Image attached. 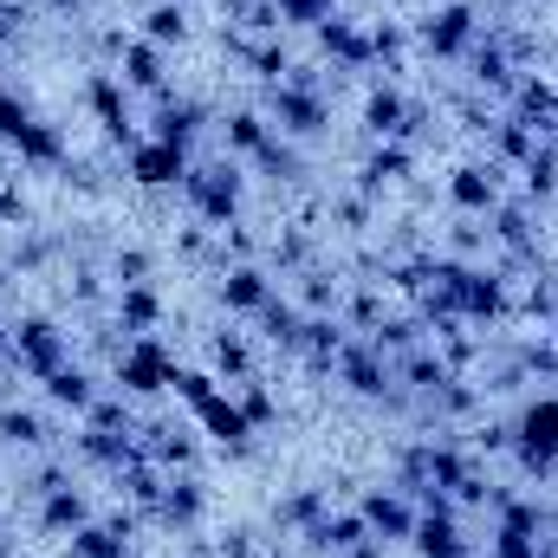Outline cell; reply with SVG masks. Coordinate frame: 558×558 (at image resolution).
Here are the masks:
<instances>
[{"label":"cell","instance_id":"1","mask_svg":"<svg viewBox=\"0 0 558 558\" xmlns=\"http://www.w3.org/2000/svg\"><path fill=\"white\" fill-rule=\"evenodd\" d=\"M267 124L292 143H312V137L331 131V98H325L318 72L299 65V72H286L279 85H267Z\"/></svg>","mask_w":558,"mask_h":558},{"label":"cell","instance_id":"57","mask_svg":"<svg viewBox=\"0 0 558 558\" xmlns=\"http://www.w3.org/2000/svg\"><path fill=\"white\" fill-rule=\"evenodd\" d=\"M7 357H13V325L0 318V364H7Z\"/></svg>","mask_w":558,"mask_h":558},{"label":"cell","instance_id":"3","mask_svg":"<svg viewBox=\"0 0 558 558\" xmlns=\"http://www.w3.org/2000/svg\"><path fill=\"white\" fill-rule=\"evenodd\" d=\"M338 384L351 390V397H364V403H410V390L397 384V357L390 351H377L371 338H344V351H338Z\"/></svg>","mask_w":558,"mask_h":558},{"label":"cell","instance_id":"13","mask_svg":"<svg viewBox=\"0 0 558 558\" xmlns=\"http://www.w3.org/2000/svg\"><path fill=\"white\" fill-rule=\"evenodd\" d=\"M448 202L461 208V215H474V221H487L507 195H500V169L494 162H454L448 169Z\"/></svg>","mask_w":558,"mask_h":558},{"label":"cell","instance_id":"58","mask_svg":"<svg viewBox=\"0 0 558 558\" xmlns=\"http://www.w3.org/2000/svg\"><path fill=\"white\" fill-rule=\"evenodd\" d=\"M546 325H553V331H546V338H553V344H558V312H553V318H546Z\"/></svg>","mask_w":558,"mask_h":558},{"label":"cell","instance_id":"8","mask_svg":"<svg viewBox=\"0 0 558 558\" xmlns=\"http://www.w3.org/2000/svg\"><path fill=\"white\" fill-rule=\"evenodd\" d=\"M410 546H416V558H474V539H468V526H461V513H454L448 494L416 500V533H410Z\"/></svg>","mask_w":558,"mask_h":558},{"label":"cell","instance_id":"36","mask_svg":"<svg viewBox=\"0 0 558 558\" xmlns=\"http://www.w3.org/2000/svg\"><path fill=\"white\" fill-rule=\"evenodd\" d=\"M338 318H344V331H351V338H371V331L390 318V305H384V286H357V292L338 305Z\"/></svg>","mask_w":558,"mask_h":558},{"label":"cell","instance_id":"48","mask_svg":"<svg viewBox=\"0 0 558 558\" xmlns=\"http://www.w3.org/2000/svg\"><path fill=\"white\" fill-rule=\"evenodd\" d=\"M513 364H520L526 377H558V344H553V338H533V344H520V351H513Z\"/></svg>","mask_w":558,"mask_h":558},{"label":"cell","instance_id":"53","mask_svg":"<svg viewBox=\"0 0 558 558\" xmlns=\"http://www.w3.org/2000/svg\"><path fill=\"white\" fill-rule=\"evenodd\" d=\"M149 267H156V260H149L143 247H124V254L111 260V274H118V286H137V279H149Z\"/></svg>","mask_w":558,"mask_h":558},{"label":"cell","instance_id":"49","mask_svg":"<svg viewBox=\"0 0 558 558\" xmlns=\"http://www.w3.org/2000/svg\"><path fill=\"white\" fill-rule=\"evenodd\" d=\"M26 124H33V111H26V98H13V92H0V143L13 149V143L26 137Z\"/></svg>","mask_w":558,"mask_h":558},{"label":"cell","instance_id":"32","mask_svg":"<svg viewBox=\"0 0 558 558\" xmlns=\"http://www.w3.org/2000/svg\"><path fill=\"white\" fill-rule=\"evenodd\" d=\"M46 403H59L65 416H85V410L98 403V377H92L85 364H65V371L46 377Z\"/></svg>","mask_w":558,"mask_h":558},{"label":"cell","instance_id":"23","mask_svg":"<svg viewBox=\"0 0 558 558\" xmlns=\"http://www.w3.org/2000/svg\"><path fill=\"white\" fill-rule=\"evenodd\" d=\"M85 520H92V494H85V487H78L72 474H65V481H59L52 494H39V526H46L52 539H72V533H78Z\"/></svg>","mask_w":558,"mask_h":558},{"label":"cell","instance_id":"60","mask_svg":"<svg viewBox=\"0 0 558 558\" xmlns=\"http://www.w3.org/2000/svg\"><path fill=\"white\" fill-rule=\"evenodd\" d=\"M260 558H279V553H260Z\"/></svg>","mask_w":558,"mask_h":558},{"label":"cell","instance_id":"12","mask_svg":"<svg viewBox=\"0 0 558 558\" xmlns=\"http://www.w3.org/2000/svg\"><path fill=\"white\" fill-rule=\"evenodd\" d=\"M111 52H118V78H124V92H149V98L169 92V52H162V46L111 33Z\"/></svg>","mask_w":558,"mask_h":558},{"label":"cell","instance_id":"37","mask_svg":"<svg viewBox=\"0 0 558 558\" xmlns=\"http://www.w3.org/2000/svg\"><path fill=\"white\" fill-rule=\"evenodd\" d=\"M143 39L162 46V52L182 46V39H189V7H182V0H156V7L143 13Z\"/></svg>","mask_w":558,"mask_h":558},{"label":"cell","instance_id":"54","mask_svg":"<svg viewBox=\"0 0 558 558\" xmlns=\"http://www.w3.org/2000/svg\"><path fill=\"white\" fill-rule=\"evenodd\" d=\"M26 33V7H0V46H13Z\"/></svg>","mask_w":558,"mask_h":558},{"label":"cell","instance_id":"2","mask_svg":"<svg viewBox=\"0 0 558 558\" xmlns=\"http://www.w3.org/2000/svg\"><path fill=\"white\" fill-rule=\"evenodd\" d=\"M241 195H247V175H241V162H234V156L189 162V175H182V202H189V208H195V221H208V228H234Z\"/></svg>","mask_w":558,"mask_h":558},{"label":"cell","instance_id":"20","mask_svg":"<svg viewBox=\"0 0 558 558\" xmlns=\"http://www.w3.org/2000/svg\"><path fill=\"white\" fill-rule=\"evenodd\" d=\"M131 539H137V520L131 513H111V520H85L65 546H72V558H131Z\"/></svg>","mask_w":558,"mask_h":558},{"label":"cell","instance_id":"25","mask_svg":"<svg viewBox=\"0 0 558 558\" xmlns=\"http://www.w3.org/2000/svg\"><path fill=\"white\" fill-rule=\"evenodd\" d=\"M448 377H454V364H448L435 344H416V351H403V357H397V384H403L410 397H422V403H428Z\"/></svg>","mask_w":558,"mask_h":558},{"label":"cell","instance_id":"41","mask_svg":"<svg viewBox=\"0 0 558 558\" xmlns=\"http://www.w3.org/2000/svg\"><path fill=\"white\" fill-rule=\"evenodd\" d=\"M72 441H78V454H85V461H98V468H124V461L137 454V441H131V435H105V428H78Z\"/></svg>","mask_w":558,"mask_h":558},{"label":"cell","instance_id":"44","mask_svg":"<svg viewBox=\"0 0 558 558\" xmlns=\"http://www.w3.org/2000/svg\"><path fill=\"white\" fill-rule=\"evenodd\" d=\"M228 397L241 403V416L254 422V428H274V422H279V397L267 390V384H260V377H247V384H234Z\"/></svg>","mask_w":558,"mask_h":558},{"label":"cell","instance_id":"40","mask_svg":"<svg viewBox=\"0 0 558 558\" xmlns=\"http://www.w3.org/2000/svg\"><path fill=\"white\" fill-rule=\"evenodd\" d=\"M371 344H377V351H390V357H403V351L428 344V325H422V318H410V312H390V318L371 331Z\"/></svg>","mask_w":558,"mask_h":558},{"label":"cell","instance_id":"21","mask_svg":"<svg viewBox=\"0 0 558 558\" xmlns=\"http://www.w3.org/2000/svg\"><path fill=\"white\" fill-rule=\"evenodd\" d=\"M410 111H416V98L410 92H397V85H377L371 98H364V131L377 143H410ZM416 149V143H410Z\"/></svg>","mask_w":558,"mask_h":558},{"label":"cell","instance_id":"19","mask_svg":"<svg viewBox=\"0 0 558 558\" xmlns=\"http://www.w3.org/2000/svg\"><path fill=\"white\" fill-rule=\"evenodd\" d=\"M195 422H202V435H208L215 448H228V454H247V448H254V435H260L254 422L241 416V403H234L228 390H221V397H208V403L195 410Z\"/></svg>","mask_w":558,"mask_h":558},{"label":"cell","instance_id":"39","mask_svg":"<svg viewBox=\"0 0 558 558\" xmlns=\"http://www.w3.org/2000/svg\"><path fill=\"white\" fill-rule=\"evenodd\" d=\"M0 441H7V448H46V441H52V428H46L39 410L7 403V410H0Z\"/></svg>","mask_w":558,"mask_h":558},{"label":"cell","instance_id":"27","mask_svg":"<svg viewBox=\"0 0 558 558\" xmlns=\"http://www.w3.org/2000/svg\"><path fill=\"white\" fill-rule=\"evenodd\" d=\"M364 539H371V526H364V513H357V507H351V513H325V520L305 533V546H312V553H325V558L357 553Z\"/></svg>","mask_w":558,"mask_h":558},{"label":"cell","instance_id":"17","mask_svg":"<svg viewBox=\"0 0 558 558\" xmlns=\"http://www.w3.org/2000/svg\"><path fill=\"white\" fill-rule=\"evenodd\" d=\"M468 78H474V92H487V98H513L520 65H513V52H507V39H500V33L474 39V52H468Z\"/></svg>","mask_w":558,"mask_h":558},{"label":"cell","instance_id":"4","mask_svg":"<svg viewBox=\"0 0 558 558\" xmlns=\"http://www.w3.org/2000/svg\"><path fill=\"white\" fill-rule=\"evenodd\" d=\"M513 468L526 481H553L558 474V397H533L513 416Z\"/></svg>","mask_w":558,"mask_h":558},{"label":"cell","instance_id":"50","mask_svg":"<svg viewBox=\"0 0 558 558\" xmlns=\"http://www.w3.org/2000/svg\"><path fill=\"white\" fill-rule=\"evenodd\" d=\"M274 260H279V267H292V274H299V267L312 260V234H305V228H286V234L274 241Z\"/></svg>","mask_w":558,"mask_h":558},{"label":"cell","instance_id":"33","mask_svg":"<svg viewBox=\"0 0 558 558\" xmlns=\"http://www.w3.org/2000/svg\"><path fill=\"white\" fill-rule=\"evenodd\" d=\"M208 357H215V377H221L228 390L254 377V344H247L241 331H215V344H208Z\"/></svg>","mask_w":558,"mask_h":558},{"label":"cell","instance_id":"59","mask_svg":"<svg viewBox=\"0 0 558 558\" xmlns=\"http://www.w3.org/2000/svg\"><path fill=\"white\" fill-rule=\"evenodd\" d=\"M0 558H7V526H0Z\"/></svg>","mask_w":558,"mask_h":558},{"label":"cell","instance_id":"55","mask_svg":"<svg viewBox=\"0 0 558 558\" xmlns=\"http://www.w3.org/2000/svg\"><path fill=\"white\" fill-rule=\"evenodd\" d=\"M221 558H254V533H247V526H234V533L221 539Z\"/></svg>","mask_w":558,"mask_h":558},{"label":"cell","instance_id":"9","mask_svg":"<svg viewBox=\"0 0 558 558\" xmlns=\"http://www.w3.org/2000/svg\"><path fill=\"white\" fill-rule=\"evenodd\" d=\"M454 312L468 318V325H500L507 312H513V286L500 267H468L461 274V292H454Z\"/></svg>","mask_w":558,"mask_h":558},{"label":"cell","instance_id":"51","mask_svg":"<svg viewBox=\"0 0 558 558\" xmlns=\"http://www.w3.org/2000/svg\"><path fill=\"white\" fill-rule=\"evenodd\" d=\"M481 247H487V228H481L474 215H468L461 228H448V254H454V260H474Z\"/></svg>","mask_w":558,"mask_h":558},{"label":"cell","instance_id":"6","mask_svg":"<svg viewBox=\"0 0 558 558\" xmlns=\"http://www.w3.org/2000/svg\"><path fill=\"white\" fill-rule=\"evenodd\" d=\"M13 364H20L33 384H46L52 371H65V364H72V331H65L59 318H46V312L13 318Z\"/></svg>","mask_w":558,"mask_h":558},{"label":"cell","instance_id":"52","mask_svg":"<svg viewBox=\"0 0 558 558\" xmlns=\"http://www.w3.org/2000/svg\"><path fill=\"white\" fill-rule=\"evenodd\" d=\"M494 558H539V539L520 526H494Z\"/></svg>","mask_w":558,"mask_h":558},{"label":"cell","instance_id":"28","mask_svg":"<svg viewBox=\"0 0 558 558\" xmlns=\"http://www.w3.org/2000/svg\"><path fill=\"white\" fill-rule=\"evenodd\" d=\"M539 143L546 137H539L533 124H520V118H494V124H487V162H494V169H520Z\"/></svg>","mask_w":558,"mask_h":558},{"label":"cell","instance_id":"7","mask_svg":"<svg viewBox=\"0 0 558 558\" xmlns=\"http://www.w3.org/2000/svg\"><path fill=\"white\" fill-rule=\"evenodd\" d=\"M175 357H169V344L156 338V331H143V338H131L124 351H118V390L124 397H162L169 384H175Z\"/></svg>","mask_w":558,"mask_h":558},{"label":"cell","instance_id":"47","mask_svg":"<svg viewBox=\"0 0 558 558\" xmlns=\"http://www.w3.org/2000/svg\"><path fill=\"white\" fill-rule=\"evenodd\" d=\"M169 390H175L189 410H202V403H208V397H221L228 384H221V377H208V371H175V384H169Z\"/></svg>","mask_w":558,"mask_h":558},{"label":"cell","instance_id":"42","mask_svg":"<svg viewBox=\"0 0 558 558\" xmlns=\"http://www.w3.org/2000/svg\"><path fill=\"white\" fill-rule=\"evenodd\" d=\"M344 305V286L325 274V267H299V312H338Z\"/></svg>","mask_w":558,"mask_h":558},{"label":"cell","instance_id":"10","mask_svg":"<svg viewBox=\"0 0 558 558\" xmlns=\"http://www.w3.org/2000/svg\"><path fill=\"white\" fill-rule=\"evenodd\" d=\"M357 513H364L371 539H384V546H410V533H416V500L403 487H364Z\"/></svg>","mask_w":558,"mask_h":558},{"label":"cell","instance_id":"31","mask_svg":"<svg viewBox=\"0 0 558 558\" xmlns=\"http://www.w3.org/2000/svg\"><path fill=\"white\" fill-rule=\"evenodd\" d=\"M254 318H260V331H267V344H274V351H286V357H299V351H305V312H299L292 299H279V292H274Z\"/></svg>","mask_w":558,"mask_h":558},{"label":"cell","instance_id":"14","mask_svg":"<svg viewBox=\"0 0 558 558\" xmlns=\"http://www.w3.org/2000/svg\"><path fill=\"white\" fill-rule=\"evenodd\" d=\"M189 162H195V156L175 149V143H156V137L131 143V182H137V189H182Z\"/></svg>","mask_w":558,"mask_h":558},{"label":"cell","instance_id":"29","mask_svg":"<svg viewBox=\"0 0 558 558\" xmlns=\"http://www.w3.org/2000/svg\"><path fill=\"white\" fill-rule=\"evenodd\" d=\"M156 325H162V292H156V279L118 286V331H124V338H143V331H156Z\"/></svg>","mask_w":558,"mask_h":558},{"label":"cell","instance_id":"26","mask_svg":"<svg viewBox=\"0 0 558 558\" xmlns=\"http://www.w3.org/2000/svg\"><path fill=\"white\" fill-rule=\"evenodd\" d=\"M325 513H331V487H292V494H279L274 526H279V533H299V539H305Z\"/></svg>","mask_w":558,"mask_h":558},{"label":"cell","instance_id":"16","mask_svg":"<svg viewBox=\"0 0 558 558\" xmlns=\"http://www.w3.org/2000/svg\"><path fill=\"white\" fill-rule=\"evenodd\" d=\"M215 299L228 305V318H254V312L274 299V274H267L260 260H234V267H221V286H215Z\"/></svg>","mask_w":558,"mask_h":558},{"label":"cell","instance_id":"5","mask_svg":"<svg viewBox=\"0 0 558 558\" xmlns=\"http://www.w3.org/2000/svg\"><path fill=\"white\" fill-rule=\"evenodd\" d=\"M410 39H416L428 59H468L474 52V39H481V7L474 0H441V7H428L416 26H410Z\"/></svg>","mask_w":558,"mask_h":558},{"label":"cell","instance_id":"11","mask_svg":"<svg viewBox=\"0 0 558 558\" xmlns=\"http://www.w3.org/2000/svg\"><path fill=\"white\" fill-rule=\"evenodd\" d=\"M85 105H92V118L105 124V137L111 143H137V118H131V92H124V78L118 72H92L85 78Z\"/></svg>","mask_w":558,"mask_h":558},{"label":"cell","instance_id":"46","mask_svg":"<svg viewBox=\"0 0 558 558\" xmlns=\"http://www.w3.org/2000/svg\"><path fill=\"white\" fill-rule=\"evenodd\" d=\"M371 52H377L384 65H403V52H410V26H403V20H384V26H371Z\"/></svg>","mask_w":558,"mask_h":558},{"label":"cell","instance_id":"24","mask_svg":"<svg viewBox=\"0 0 558 558\" xmlns=\"http://www.w3.org/2000/svg\"><path fill=\"white\" fill-rule=\"evenodd\" d=\"M410 169H416V149H410V143H377V149L364 156V169H357V195H371V202H377V195H384V189H397Z\"/></svg>","mask_w":558,"mask_h":558},{"label":"cell","instance_id":"22","mask_svg":"<svg viewBox=\"0 0 558 558\" xmlns=\"http://www.w3.org/2000/svg\"><path fill=\"white\" fill-rule=\"evenodd\" d=\"M202 124H208V111H202L195 98H175V92H156V118H149V137H156V143H175V149H195V137H202Z\"/></svg>","mask_w":558,"mask_h":558},{"label":"cell","instance_id":"15","mask_svg":"<svg viewBox=\"0 0 558 558\" xmlns=\"http://www.w3.org/2000/svg\"><path fill=\"white\" fill-rule=\"evenodd\" d=\"M312 39H318V52H325L338 72H364V65H377V52H371V26H357V20H344V13H331L325 26H312Z\"/></svg>","mask_w":558,"mask_h":558},{"label":"cell","instance_id":"56","mask_svg":"<svg viewBox=\"0 0 558 558\" xmlns=\"http://www.w3.org/2000/svg\"><path fill=\"white\" fill-rule=\"evenodd\" d=\"M344 558H390V546H384V539H364L357 553H344Z\"/></svg>","mask_w":558,"mask_h":558},{"label":"cell","instance_id":"30","mask_svg":"<svg viewBox=\"0 0 558 558\" xmlns=\"http://www.w3.org/2000/svg\"><path fill=\"white\" fill-rule=\"evenodd\" d=\"M143 454H149L162 474H175V468L189 474V461H195V435H189L182 422H149V428H143Z\"/></svg>","mask_w":558,"mask_h":558},{"label":"cell","instance_id":"45","mask_svg":"<svg viewBox=\"0 0 558 558\" xmlns=\"http://www.w3.org/2000/svg\"><path fill=\"white\" fill-rule=\"evenodd\" d=\"M331 13H338V0H274L279 33H286V26H305V33H312V26H325Z\"/></svg>","mask_w":558,"mask_h":558},{"label":"cell","instance_id":"43","mask_svg":"<svg viewBox=\"0 0 558 558\" xmlns=\"http://www.w3.org/2000/svg\"><path fill=\"white\" fill-rule=\"evenodd\" d=\"M13 156H20V162H39V169H52V162H65V137H59L52 124H39V118H33V124H26V137L13 143Z\"/></svg>","mask_w":558,"mask_h":558},{"label":"cell","instance_id":"38","mask_svg":"<svg viewBox=\"0 0 558 558\" xmlns=\"http://www.w3.org/2000/svg\"><path fill=\"white\" fill-rule=\"evenodd\" d=\"M520 189H526L533 208H539L546 195H558V143H539V149L520 162Z\"/></svg>","mask_w":558,"mask_h":558},{"label":"cell","instance_id":"18","mask_svg":"<svg viewBox=\"0 0 558 558\" xmlns=\"http://www.w3.org/2000/svg\"><path fill=\"white\" fill-rule=\"evenodd\" d=\"M202 513H208V487H202L195 474H169L162 507H156V526L182 539V533H195V526H202Z\"/></svg>","mask_w":558,"mask_h":558},{"label":"cell","instance_id":"35","mask_svg":"<svg viewBox=\"0 0 558 558\" xmlns=\"http://www.w3.org/2000/svg\"><path fill=\"white\" fill-rule=\"evenodd\" d=\"M247 162H254V169H260V175H267L274 189H292V182L305 175V162H299V149H292V137H279V131H274L267 143H260V149H254Z\"/></svg>","mask_w":558,"mask_h":558},{"label":"cell","instance_id":"34","mask_svg":"<svg viewBox=\"0 0 558 558\" xmlns=\"http://www.w3.org/2000/svg\"><path fill=\"white\" fill-rule=\"evenodd\" d=\"M221 137H228V156L241 162V156H254L260 143L274 137V124H267V111H254V105H241V111H228V118H221Z\"/></svg>","mask_w":558,"mask_h":558}]
</instances>
